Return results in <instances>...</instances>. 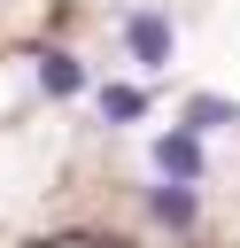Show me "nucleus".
<instances>
[{"mask_svg": "<svg viewBox=\"0 0 240 248\" xmlns=\"http://www.w3.org/2000/svg\"><path fill=\"white\" fill-rule=\"evenodd\" d=\"M155 170L178 178V186L201 178V140H194V132H163V140H155Z\"/></svg>", "mask_w": 240, "mask_h": 248, "instance_id": "nucleus-1", "label": "nucleus"}, {"mask_svg": "<svg viewBox=\"0 0 240 248\" xmlns=\"http://www.w3.org/2000/svg\"><path fill=\"white\" fill-rule=\"evenodd\" d=\"M124 39H132V54H139L147 70H163V62H170V23H163V16H147V8H139V16L124 23Z\"/></svg>", "mask_w": 240, "mask_h": 248, "instance_id": "nucleus-2", "label": "nucleus"}, {"mask_svg": "<svg viewBox=\"0 0 240 248\" xmlns=\"http://www.w3.org/2000/svg\"><path fill=\"white\" fill-rule=\"evenodd\" d=\"M39 85H46V93H77V85H85V70H77L70 54H46V62H39Z\"/></svg>", "mask_w": 240, "mask_h": 248, "instance_id": "nucleus-3", "label": "nucleus"}, {"mask_svg": "<svg viewBox=\"0 0 240 248\" xmlns=\"http://www.w3.org/2000/svg\"><path fill=\"white\" fill-rule=\"evenodd\" d=\"M155 217L163 225H194V186H155Z\"/></svg>", "mask_w": 240, "mask_h": 248, "instance_id": "nucleus-4", "label": "nucleus"}, {"mask_svg": "<svg viewBox=\"0 0 240 248\" xmlns=\"http://www.w3.org/2000/svg\"><path fill=\"white\" fill-rule=\"evenodd\" d=\"M101 108H108L116 124H132V116L147 108V93H139V85H108V93H101Z\"/></svg>", "mask_w": 240, "mask_h": 248, "instance_id": "nucleus-5", "label": "nucleus"}, {"mask_svg": "<svg viewBox=\"0 0 240 248\" xmlns=\"http://www.w3.org/2000/svg\"><path fill=\"white\" fill-rule=\"evenodd\" d=\"M217 124H232V108H225V101H209V93H201V101H194V108H186V132H217Z\"/></svg>", "mask_w": 240, "mask_h": 248, "instance_id": "nucleus-6", "label": "nucleus"}]
</instances>
